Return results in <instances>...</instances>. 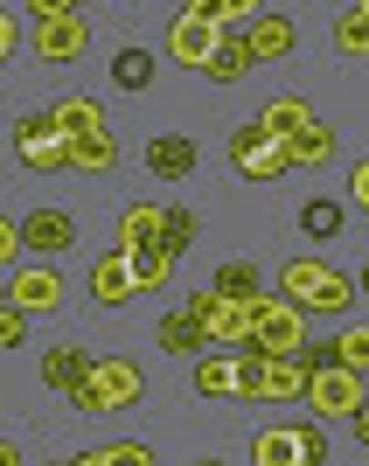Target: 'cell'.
I'll use <instances>...</instances> for the list:
<instances>
[{
	"label": "cell",
	"instance_id": "6da1fadb",
	"mask_svg": "<svg viewBox=\"0 0 369 466\" xmlns=\"http://www.w3.org/2000/svg\"><path fill=\"white\" fill-rule=\"evenodd\" d=\"M70 404H77V410H91V418L139 404V362H126V355H112V362H91V376H84V383L70 390Z\"/></svg>",
	"mask_w": 369,
	"mask_h": 466
},
{
	"label": "cell",
	"instance_id": "7a4b0ae2",
	"mask_svg": "<svg viewBox=\"0 0 369 466\" xmlns=\"http://www.w3.org/2000/svg\"><path fill=\"white\" fill-rule=\"evenodd\" d=\"M258 355H292L300 349V307H292L286 292H251V334H244Z\"/></svg>",
	"mask_w": 369,
	"mask_h": 466
},
{
	"label": "cell",
	"instance_id": "3957f363",
	"mask_svg": "<svg viewBox=\"0 0 369 466\" xmlns=\"http://www.w3.org/2000/svg\"><path fill=\"white\" fill-rule=\"evenodd\" d=\"M251 460L258 466H328V439L313 425H272L251 439Z\"/></svg>",
	"mask_w": 369,
	"mask_h": 466
},
{
	"label": "cell",
	"instance_id": "277c9868",
	"mask_svg": "<svg viewBox=\"0 0 369 466\" xmlns=\"http://www.w3.org/2000/svg\"><path fill=\"white\" fill-rule=\"evenodd\" d=\"M231 160H237V175H244V181H279V175L292 167V160H286V147H279V139L265 133L258 118L231 133Z\"/></svg>",
	"mask_w": 369,
	"mask_h": 466
},
{
	"label": "cell",
	"instance_id": "5b68a950",
	"mask_svg": "<svg viewBox=\"0 0 369 466\" xmlns=\"http://www.w3.org/2000/svg\"><path fill=\"white\" fill-rule=\"evenodd\" d=\"M363 370H349V362H328V370H313L307 376V397H313V410L321 418H355L363 410Z\"/></svg>",
	"mask_w": 369,
	"mask_h": 466
},
{
	"label": "cell",
	"instance_id": "8992f818",
	"mask_svg": "<svg viewBox=\"0 0 369 466\" xmlns=\"http://www.w3.org/2000/svg\"><path fill=\"white\" fill-rule=\"evenodd\" d=\"M15 154L49 175V167H70V139L56 133V118H49V112H28V118H15Z\"/></svg>",
	"mask_w": 369,
	"mask_h": 466
},
{
	"label": "cell",
	"instance_id": "52a82bcc",
	"mask_svg": "<svg viewBox=\"0 0 369 466\" xmlns=\"http://www.w3.org/2000/svg\"><path fill=\"white\" fill-rule=\"evenodd\" d=\"M189 313L210 328V341H244V334H251V299H231V292H216V286L195 292Z\"/></svg>",
	"mask_w": 369,
	"mask_h": 466
},
{
	"label": "cell",
	"instance_id": "ba28073f",
	"mask_svg": "<svg viewBox=\"0 0 369 466\" xmlns=\"http://www.w3.org/2000/svg\"><path fill=\"white\" fill-rule=\"evenodd\" d=\"M84 49H91V28L77 21V7H70V15L36 21V56H42V63H77Z\"/></svg>",
	"mask_w": 369,
	"mask_h": 466
},
{
	"label": "cell",
	"instance_id": "9c48e42d",
	"mask_svg": "<svg viewBox=\"0 0 369 466\" xmlns=\"http://www.w3.org/2000/svg\"><path fill=\"white\" fill-rule=\"evenodd\" d=\"M70 237H77V223H70L63 209H28V223H21V244L42 251V258H63V251H70Z\"/></svg>",
	"mask_w": 369,
	"mask_h": 466
},
{
	"label": "cell",
	"instance_id": "30bf717a",
	"mask_svg": "<svg viewBox=\"0 0 369 466\" xmlns=\"http://www.w3.org/2000/svg\"><path fill=\"white\" fill-rule=\"evenodd\" d=\"M210 49H216V21L181 15L175 28H168V56H175V63H189V70H202V63H210Z\"/></svg>",
	"mask_w": 369,
	"mask_h": 466
},
{
	"label": "cell",
	"instance_id": "8fae6325",
	"mask_svg": "<svg viewBox=\"0 0 369 466\" xmlns=\"http://www.w3.org/2000/svg\"><path fill=\"white\" fill-rule=\"evenodd\" d=\"M91 362H97L91 349H77V341H56V349L42 355V383H49V390H63V397H70V390H77L84 376H91Z\"/></svg>",
	"mask_w": 369,
	"mask_h": 466
},
{
	"label": "cell",
	"instance_id": "7c38bea8",
	"mask_svg": "<svg viewBox=\"0 0 369 466\" xmlns=\"http://www.w3.org/2000/svg\"><path fill=\"white\" fill-rule=\"evenodd\" d=\"M21 313H56L63 307V272H15V292H7Z\"/></svg>",
	"mask_w": 369,
	"mask_h": 466
},
{
	"label": "cell",
	"instance_id": "4fadbf2b",
	"mask_svg": "<svg viewBox=\"0 0 369 466\" xmlns=\"http://www.w3.org/2000/svg\"><path fill=\"white\" fill-rule=\"evenodd\" d=\"M133 265H126V251H105L97 258V272H91V299L97 307H118V299H133Z\"/></svg>",
	"mask_w": 369,
	"mask_h": 466
},
{
	"label": "cell",
	"instance_id": "5bb4252c",
	"mask_svg": "<svg viewBox=\"0 0 369 466\" xmlns=\"http://www.w3.org/2000/svg\"><path fill=\"white\" fill-rule=\"evenodd\" d=\"M244 70H251V35H223V28H216V49H210V63H202V77L237 84Z\"/></svg>",
	"mask_w": 369,
	"mask_h": 466
},
{
	"label": "cell",
	"instance_id": "9a60e30c",
	"mask_svg": "<svg viewBox=\"0 0 369 466\" xmlns=\"http://www.w3.org/2000/svg\"><path fill=\"white\" fill-rule=\"evenodd\" d=\"M286 147V160L292 167H321V160H334V126H321V118H307L292 139H279Z\"/></svg>",
	"mask_w": 369,
	"mask_h": 466
},
{
	"label": "cell",
	"instance_id": "2e32d148",
	"mask_svg": "<svg viewBox=\"0 0 369 466\" xmlns=\"http://www.w3.org/2000/svg\"><path fill=\"white\" fill-rule=\"evenodd\" d=\"M147 167H154L160 181H181V175L195 167V139H189V133H160L154 147H147Z\"/></svg>",
	"mask_w": 369,
	"mask_h": 466
},
{
	"label": "cell",
	"instance_id": "e0dca14e",
	"mask_svg": "<svg viewBox=\"0 0 369 466\" xmlns=\"http://www.w3.org/2000/svg\"><path fill=\"white\" fill-rule=\"evenodd\" d=\"M154 341H160V355H195L202 341H210V328H202V320L181 307V313H168V320L154 328Z\"/></svg>",
	"mask_w": 369,
	"mask_h": 466
},
{
	"label": "cell",
	"instance_id": "ac0fdd59",
	"mask_svg": "<svg viewBox=\"0 0 369 466\" xmlns=\"http://www.w3.org/2000/svg\"><path fill=\"white\" fill-rule=\"evenodd\" d=\"M292 56V21L286 15H258L251 21V63H279Z\"/></svg>",
	"mask_w": 369,
	"mask_h": 466
},
{
	"label": "cell",
	"instance_id": "d6986e66",
	"mask_svg": "<svg viewBox=\"0 0 369 466\" xmlns=\"http://www.w3.org/2000/svg\"><path fill=\"white\" fill-rule=\"evenodd\" d=\"M321 279H328V265H321V258H292V265H279V292H286L292 307H313Z\"/></svg>",
	"mask_w": 369,
	"mask_h": 466
},
{
	"label": "cell",
	"instance_id": "ffe728a7",
	"mask_svg": "<svg viewBox=\"0 0 369 466\" xmlns=\"http://www.w3.org/2000/svg\"><path fill=\"white\" fill-rule=\"evenodd\" d=\"M258 397H307V370L292 362V355H265V383H258Z\"/></svg>",
	"mask_w": 369,
	"mask_h": 466
},
{
	"label": "cell",
	"instance_id": "44dd1931",
	"mask_svg": "<svg viewBox=\"0 0 369 466\" xmlns=\"http://www.w3.org/2000/svg\"><path fill=\"white\" fill-rule=\"evenodd\" d=\"M126 265H133V286H139V292H154V286H168V279H175V258L160 251V244H133V251H126Z\"/></svg>",
	"mask_w": 369,
	"mask_h": 466
},
{
	"label": "cell",
	"instance_id": "7402d4cb",
	"mask_svg": "<svg viewBox=\"0 0 369 466\" xmlns=\"http://www.w3.org/2000/svg\"><path fill=\"white\" fill-rule=\"evenodd\" d=\"M49 118H56V133H63V139L97 133V126H105V112H97L91 97H63V105H49Z\"/></svg>",
	"mask_w": 369,
	"mask_h": 466
},
{
	"label": "cell",
	"instance_id": "603a6c76",
	"mask_svg": "<svg viewBox=\"0 0 369 466\" xmlns=\"http://www.w3.org/2000/svg\"><path fill=\"white\" fill-rule=\"evenodd\" d=\"M307 97H272V105H265V112H258V126H265V133H272V139H292V133H300V126H307Z\"/></svg>",
	"mask_w": 369,
	"mask_h": 466
},
{
	"label": "cell",
	"instance_id": "cb8c5ba5",
	"mask_svg": "<svg viewBox=\"0 0 369 466\" xmlns=\"http://www.w3.org/2000/svg\"><path fill=\"white\" fill-rule=\"evenodd\" d=\"M154 244H160V251H168V258L181 265V251L195 244V209H160V230H154Z\"/></svg>",
	"mask_w": 369,
	"mask_h": 466
},
{
	"label": "cell",
	"instance_id": "d4e9b609",
	"mask_svg": "<svg viewBox=\"0 0 369 466\" xmlns=\"http://www.w3.org/2000/svg\"><path fill=\"white\" fill-rule=\"evenodd\" d=\"M160 230V202H133V209L118 216V251H133V244H154Z\"/></svg>",
	"mask_w": 369,
	"mask_h": 466
},
{
	"label": "cell",
	"instance_id": "484cf974",
	"mask_svg": "<svg viewBox=\"0 0 369 466\" xmlns=\"http://www.w3.org/2000/svg\"><path fill=\"white\" fill-rule=\"evenodd\" d=\"M112 84L118 91H147V84H154V49H118L112 56Z\"/></svg>",
	"mask_w": 369,
	"mask_h": 466
},
{
	"label": "cell",
	"instance_id": "4316f807",
	"mask_svg": "<svg viewBox=\"0 0 369 466\" xmlns=\"http://www.w3.org/2000/svg\"><path fill=\"white\" fill-rule=\"evenodd\" d=\"M118 160V139L105 133V126H97V133H77L70 139V167H112Z\"/></svg>",
	"mask_w": 369,
	"mask_h": 466
},
{
	"label": "cell",
	"instance_id": "83f0119b",
	"mask_svg": "<svg viewBox=\"0 0 369 466\" xmlns=\"http://www.w3.org/2000/svg\"><path fill=\"white\" fill-rule=\"evenodd\" d=\"M195 390H202V397H231L237 390V362L231 355H202V362H195Z\"/></svg>",
	"mask_w": 369,
	"mask_h": 466
},
{
	"label": "cell",
	"instance_id": "f1b7e54d",
	"mask_svg": "<svg viewBox=\"0 0 369 466\" xmlns=\"http://www.w3.org/2000/svg\"><path fill=\"white\" fill-rule=\"evenodd\" d=\"M154 466V446H139V439H112V446H91L84 452V466Z\"/></svg>",
	"mask_w": 369,
	"mask_h": 466
},
{
	"label": "cell",
	"instance_id": "f546056e",
	"mask_svg": "<svg viewBox=\"0 0 369 466\" xmlns=\"http://www.w3.org/2000/svg\"><path fill=\"white\" fill-rule=\"evenodd\" d=\"M300 230H307L313 244H321V237H334V230H342V202H334V195H313L307 209H300Z\"/></svg>",
	"mask_w": 369,
	"mask_h": 466
},
{
	"label": "cell",
	"instance_id": "4dcf8cb0",
	"mask_svg": "<svg viewBox=\"0 0 369 466\" xmlns=\"http://www.w3.org/2000/svg\"><path fill=\"white\" fill-rule=\"evenodd\" d=\"M349 307H355V279L328 272V279H321V292H313V313H349Z\"/></svg>",
	"mask_w": 369,
	"mask_h": 466
},
{
	"label": "cell",
	"instance_id": "1f68e13d",
	"mask_svg": "<svg viewBox=\"0 0 369 466\" xmlns=\"http://www.w3.org/2000/svg\"><path fill=\"white\" fill-rule=\"evenodd\" d=\"M189 15H202V21H244V15H258V0H189Z\"/></svg>",
	"mask_w": 369,
	"mask_h": 466
},
{
	"label": "cell",
	"instance_id": "d6a6232c",
	"mask_svg": "<svg viewBox=\"0 0 369 466\" xmlns=\"http://www.w3.org/2000/svg\"><path fill=\"white\" fill-rule=\"evenodd\" d=\"M334 42H342L349 56H369V15H355V7H349V15L334 21Z\"/></svg>",
	"mask_w": 369,
	"mask_h": 466
},
{
	"label": "cell",
	"instance_id": "836d02e7",
	"mask_svg": "<svg viewBox=\"0 0 369 466\" xmlns=\"http://www.w3.org/2000/svg\"><path fill=\"white\" fill-rule=\"evenodd\" d=\"M216 292H231V299H251V292H258V265H223V272H216Z\"/></svg>",
	"mask_w": 369,
	"mask_h": 466
},
{
	"label": "cell",
	"instance_id": "e575fe53",
	"mask_svg": "<svg viewBox=\"0 0 369 466\" xmlns=\"http://www.w3.org/2000/svg\"><path fill=\"white\" fill-rule=\"evenodd\" d=\"M334 362H349V370L369 376V328H349L342 341H334Z\"/></svg>",
	"mask_w": 369,
	"mask_h": 466
},
{
	"label": "cell",
	"instance_id": "d590c367",
	"mask_svg": "<svg viewBox=\"0 0 369 466\" xmlns=\"http://www.w3.org/2000/svg\"><path fill=\"white\" fill-rule=\"evenodd\" d=\"M21 334H28V313L15 299H0V349H21Z\"/></svg>",
	"mask_w": 369,
	"mask_h": 466
},
{
	"label": "cell",
	"instance_id": "8d00e7d4",
	"mask_svg": "<svg viewBox=\"0 0 369 466\" xmlns=\"http://www.w3.org/2000/svg\"><path fill=\"white\" fill-rule=\"evenodd\" d=\"M70 7H77V0H28V15H36V21H49V15H70Z\"/></svg>",
	"mask_w": 369,
	"mask_h": 466
},
{
	"label": "cell",
	"instance_id": "74e56055",
	"mask_svg": "<svg viewBox=\"0 0 369 466\" xmlns=\"http://www.w3.org/2000/svg\"><path fill=\"white\" fill-rule=\"evenodd\" d=\"M21 251V230H15V223H7V216H0V265H7V258H15Z\"/></svg>",
	"mask_w": 369,
	"mask_h": 466
},
{
	"label": "cell",
	"instance_id": "f35d334b",
	"mask_svg": "<svg viewBox=\"0 0 369 466\" xmlns=\"http://www.w3.org/2000/svg\"><path fill=\"white\" fill-rule=\"evenodd\" d=\"M349 195H355V202L369 209V160H355V181H349Z\"/></svg>",
	"mask_w": 369,
	"mask_h": 466
},
{
	"label": "cell",
	"instance_id": "ab89813d",
	"mask_svg": "<svg viewBox=\"0 0 369 466\" xmlns=\"http://www.w3.org/2000/svg\"><path fill=\"white\" fill-rule=\"evenodd\" d=\"M15 35H21V21L7 15V7H0V56H7V49H15Z\"/></svg>",
	"mask_w": 369,
	"mask_h": 466
},
{
	"label": "cell",
	"instance_id": "60d3db41",
	"mask_svg": "<svg viewBox=\"0 0 369 466\" xmlns=\"http://www.w3.org/2000/svg\"><path fill=\"white\" fill-rule=\"evenodd\" d=\"M355 439H363V446H369V404L355 410Z\"/></svg>",
	"mask_w": 369,
	"mask_h": 466
},
{
	"label": "cell",
	"instance_id": "b9f144b4",
	"mask_svg": "<svg viewBox=\"0 0 369 466\" xmlns=\"http://www.w3.org/2000/svg\"><path fill=\"white\" fill-rule=\"evenodd\" d=\"M15 460H21V452H15V446H0V466H15Z\"/></svg>",
	"mask_w": 369,
	"mask_h": 466
},
{
	"label": "cell",
	"instance_id": "7bdbcfd3",
	"mask_svg": "<svg viewBox=\"0 0 369 466\" xmlns=\"http://www.w3.org/2000/svg\"><path fill=\"white\" fill-rule=\"evenodd\" d=\"M355 292H369V265H363V286H355Z\"/></svg>",
	"mask_w": 369,
	"mask_h": 466
},
{
	"label": "cell",
	"instance_id": "ee69618b",
	"mask_svg": "<svg viewBox=\"0 0 369 466\" xmlns=\"http://www.w3.org/2000/svg\"><path fill=\"white\" fill-rule=\"evenodd\" d=\"M355 15H369V0H355Z\"/></svg>",
	"mask_w": 369,
	"mask_h": 466
},
{
	"label": "cell",
	"instance_id": "f6af8a7d",
	"mask_svg": "<svg viewBox=\"0 0 369 466\" xmlns=\"http://www.w3.org/2000/svg\"><path fill=\"white\" fill-rule=\"evenodd\" d=\"M363 383H369V376H363ZM363 404H369V390H363Z\"/></svg>",
	"mask_w": 369,
	"mask_h": 466
},
{
	"label": "cell",
	"instance_id": "bcb514c9",
	"mask_svg": "<svg viewBox=\"0 0 369 466\" xmlns=\"http://www.w3.org/2000/svg\"><path fill=\"white\" fill-rule=\"evenodd\" d=\"M0 63H7V56H0Z\"/></svg>",
	"mask_w": 369,
	"mask_h": 466
}]
</instances>
